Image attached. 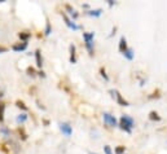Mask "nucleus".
Returning <instances> with one entry per match:
<instances>
[{
    "label": "nucleus",
    "instance_id": "14",
    "mask_svg": "<svg viewBox=\"0 0 167 154\" xmlns=\"http://www.w3.org/2000/svg\"><path fill=\"white\" fill-rule=\"evenodd\" d=\"M18 38H20L22 41H27L30 38H31V33H29V31H22L18 34Z\"/></svg>",
    "mask_w": 167,
    "mask_h": 154
},
{
    "label": "nucleus",
    "instance_id": "27",
    "mask_svg": "<svg viewBox=\"0 0 167 154\" xmlns=\"http://www.w3.org/2000/svg\"><path fill=\"white\" fill-rule=\"evenodd\" d=\"M108 4H109V7H113V5L115 4V2H113V0H108Z\"/></svg>",
    "mask_w": 167,
    "mask_h": 154
},
{
    "label": "nucleus",
    "instance_id": "30",
    "mask_svg": "<svg viewBox=\"0 0 167 154\" xmlns=\"http://www.w3.org/2000/svg\"><path fill=\"white\" fill-rule=\"evenodd\" d=\"M88 154H97V153H93V152H88Z\"/></svg>",
    "mask_w": 167,
    "mask_h": 154
},
{
    "label": "nucleus",
    "instance_id": "6",
    "mask_svg": "<svg viewBox=\"0 0 167 154\" xmlns=\"http://www.w3.org/2000/svg\"><path fill=\"white\" fill-rule=\"evenodd\" d=\"M69 52H70V64H77V48L74 44H70L69 47Z\"/></svg>",
    "mask_w": 167,
    "mask_h": 154
},
{
    "label": "nucleus",
    "instance_id": "26",
    "mask_svg": "<svg viewBox=\"0 0 167 154\" xmlns=\"http://www.w3.org/2000/svg\"><path fill=\"white\" fill-rule=\"evenodd\" d=\"M0 132H3L5 136H8V135H9V131L7 130V128H2V130H0Z\"/></svg>",
    "mask_w": 167,
    "mask_h": 154
},
{
    "label": "nucleus",
    "instance_id": "18",
    "mask_svg": "<svg viewBox=\"0 0 167 154\" xmlns=\"http://www.w3.org/2000/svg\"><path fill=\"white\" fill-rule=\"evenodd\" d=\"M4 113H5V104L0 102V123L4 122Z\"/></svg>",
    "mask_w": 167,
    "mask_h": 154
},
{
    "label": "nucleus",
    "instance_id": "23",
    "mask_svg": "<svg viewBox=\"0 0 167 154\" xmlns=\"http://www.w3.org/2000/svg\"><path fill=\"white\" fill-rule=\"evenodd\" d=\"M104 153L105 154H113V152H111V148L109 145H105L104 146Z\"/></svg>",
    "mask_w": 167,
    "mask_h": 154
},
{
    "label": "nucleus",
    "instance_id": "21",
    "mask_svg": "<svg viewBox=\"0 0 167 154\" xmlns=\"http://www.w3.org/2000/svg\"><path fill=\"white\" fill-rule=\"evenodd\" d=\"M100 74H101V77L105 79V81H109V77H108V74H106V70H105V67H100Z\"/></svg>",
    "mask_w": 167,
    "mask_h": 154
},
{
    "label": "nucleus",
    "instance_id": "15",
    "mask_svg": "<svg viewBox=\"0 0 167 154\" xmlns=\"http://www.w3.org/2000/svg\"><path fill=\"white\" fill-rule=\"evenodd\" d=\"M85 48H87L89 56H93V52H95V41H88V43H85Z\"/></svg>",
    "mask_w": 167,
    "mask_h": 154
},
{
    "label": "nucleus",
    "instance_id": "2",
    "mask_svg": "<svg viewBox=\"0 0 167 154\" xmlns=\"http://www.w3.org/2000/svg\"><path fill=\"white\" fill-rule=\"evenodd\" d=\"M109 93L111 95V97H113V98H115V101L118 102V105H121V106H129V102L123 98V96L119 93V91H117V89H109Z\"/></svg>",
    "mask_w": 167,
    "mask_h": 154
},
{
    "label": "nucleus",
    "instance_id": "29",
    "mask_svg": "<svg viewBox=\"0 0 167 154\" xmlns=\"http://www.w3.org/2000/svg\"><path fill=\"white\" fill-rule=\"evenodd\" d=\"M115 31H117V27H114V29H113V31H111V34L109 35V38H110V36H113V35L115 34Z\"/></svg>",
    "mask_w": 167,
    "mask_h": 154
},
{
    "label": "nucleus",
    "instance_id": "17",
    "mask_svg": "<svg viewBox=\"0 0 167 154\" xmlns=\"http://www.w3.org/2000/svg\"><path fill=\"white\" fill-rule=\"evenodd\" d=\"M16 120H17V123H25L27 120V114H25V113H22V114H20V115H17V118H16Z\"/></svg>",
    "mask_w": 167,
    "mask_h": 154
},
{
    "label": "nucleus",
    "instance_id": "20",
    "mask_svg": "<svg viewBox=\"0 0 167 154\" xmlns=\"http://www.w3.org/2000/svg\"><path fill=\"white\" fill-rule=\"evenodd\" d=\"M125 152H126V146L119 145V146H117V148H115L114 154H125Z\"/></svg>",
    "mask_w": 167,
    "mask_h": 154
},
{
    "label": "nucleus",
    "instance_id": "19",
    "mask_svg": "<svg viewBox=\"0 0 167 154\" xmlns=\"http://www.w3.org/2000/svg\"><path fill=\"white\" fill-rule=\"evenodd\" d=\"M51 33H52V26H51V22H49V21L47 20V22H46V30H44V34L48 36V35H51Z\"/></svg>",
    "mask_w": 167,
    "mask_h": 154
},
{
    "label": "nucleus",
    "instance_id": "1",
    "mask_svg": "<svg viewBox=\"0 0 167 154\" xmlns=\"http://www.w3.org/2000/svg\"><path fill=\"white\" fill-rule=\"evenodd\" d=\"M118 127L121 128L122 131H125L127 133H131L132 132V128L135 127V120L132 116H129L128 114H123L119 119L118 123Z\"/></svg>",
    "mask_w": 167,
    "mask_h": 154
},
{
    "label": "nucleus",
    "instance_id": "7",
    "mask_svg": "<svg viewBox=\"0 0 167 154\" xmlns=\"http://www.w3.org/2000/svg\"><path fill=\"white\" fill-rule=\"evenodd\" d=\"M26 48H27V41H22V43H18V44L12 45V49L14 52H23Z\"/></svg>",
    "mask_w": 167,
    "mask_h": 154
},
{
    "label": "nucleus",
    "instance_id": "31",
    "mask_svg": "<svg viewBox=\"0 0 167 154\" xmlns=\"http://www.w3.org/2000/svg\"><path fill=\"white\" fill-rule=\"evenodd\" d=\"M0 97H3V93H2V92H0Z\"/></svg>",
    "mask_w": 167,
    "mask_h": 154
},
{
    "label": "nucleus",
    "instance_id": "3",
    "mask_svg": "<svg viewBox=\"0 0 167 154\" xmlns=\"http://www.w3.org/2000/svg\"><path fill=\"white\" fill-rule=\"evenodd\" d=\"M102 119H104V122L106 123L108 126H110V127H118V120H117V118L114 115H111L110 113H102Z\"/></svg>",
    "mask_w": 167,
    "mask_h": 154
},
{
    "label": "nucleus",
    "instance_id": "8",
    "mask_svg": "<svg viewBox=\"0 0 167 154\" xmlns=\"http://www.w3.org/2000/svg\"><path fill=\"white\" fill-rule=\"evenodd\" d=\"M128 48L127 45V39H126V36H121V39H119V44H118V49H119V52H125L126 49Z\"/></svg>",
    "mask_w": 167,
    "mask_h": 154
},
{
    "label": "nucleus",
    "instance_id": "22",
    "mask_svg": "<svg viewBox=\"0 0 167 154\" xmlns=\"http://www.w3.org/2000/svg\"><path fill=\"white\" fill-rule=\"evenodd\" d=\"M16 104H17V106H18V108H20V109H22V110H25V112H26V110H27V106L25 105V104H23L22 101H17Z\"/></svg>",
    "mask_w": 167,
    "mask_h": 154
},
{
    "label": "nucleus",
    "instance_id": "16",
    "mask_svg": "<svg viewBox=\"0 0 167 154\" xmlns=\"http://www.w3.org/2000/svg\"><path fill=\"white\" fill-rule=\"evenodd\" d=\"M149 119L153 120V122H161V119H162V118H161V116L158 115L157 112H154V110H153V112L149 113Z\"/></svg>",
    "mask_w": 167,
    "mask_h": 154
},
{
    "label": "nucleus",
    "instance_id": "24",
    "mask_svg": "<svg viewBox=\"0 0 167 154\" xmlns=\"http://www.w3.org/2000/svg\"><path fill=\"white\" fill-rule=\"evenodd\" d=\"M27 74H29L30 77H35V70L33 69V67H29V69H27Z\"/></svg>",
    "mask_w": 167,
    "mask_h": 154
},
{
    "label": "nucleus",
    "instance_id": "9",
    "mask_svg": "<svg viewBox=\"0 0 167 154\" xmlns=\"http://www.w3.org/2000/svg\"><path fill=\"white\" fill-rule=\"evenodd\" d=\"M65 8H66V10H67V13L70 14V17L73 18V21H74V20H77V18L79 17V13H78V12H77L75 9H74V8L71 7V5L66 4V7H65Z\"/></svg>",
    "mask_w": 167,
    "mask_h": 154
},
{
    "label": "nucleus",
    "instance_id": "5",
    "mask_svg": "<svg viewBox=\"0 0 167 154\" xmlns=\"http://www.w3.org/2000/svg\"><path fill=\"white\" fill-rule=\"evenodd\" d=\"M60 131L62 132L65 136H71V133H73V127L69 124V123H66V122H62V123H60Z\"/></svg>",
    "mask_w": 167,
    "mask_h": 154
},
{
    "label": "nucleus",
    "instance_id": "10",
    "mask_svg": "<svg viewBox=\"0 0 167 154\" xmlns=\"http://www.w3.org/2000/svg\"><path fill=\"white\" fill-rule=\"evenodd\" d=\"M102 9L101 8H97V9H89V10H87L85 12V14L87 16H91V17H100L101 14H102Z\"/></svg>",
    "mask_w": 167,
    "mask_h": 154
},
{
    "label": "nucleus",
    "instance_id": "28",
    "mask_svg": "<svg viewBox=\"0 0 167 154\" xmlns=\"http://www.w3.org/2000/svg\"><path fill=\"white\" fill-rule=\"evenodd\" d=\"M38 74H39V77H42V78H46V73H44V71H39Z\"/></svg>",
    "mask_w": 167,
    "mask_h": 154
},
{
    "label": "nucleus",
    "instance_id": "4",
    "mask_svg": "<svg viewBox=\"0 0 167 154\" xmlns=\"http://www.w3.org/2000/svg\"><path fill=\"white\" fill-rule=\"evenodd\" d=\"M62 18H64V21H65V23H66V26L69 27V29H71L73 31H77V30L82 29V26H79V25H77L73 20H70V18L67 17L66 13H62Z\"/></svg>",
    "mask_w": 167,
    "mask_h": 154
},
{
    "label": "nucleus",
    "instance_id": "11",
    "mask_svg": "<svg viewBox=\"0 0 167 154\" xmlns=\"http://www.w3.org/2000/svg\"><path fill=\"white\" fill-rule=\"evenodd\" d=\"M122 54H123V56H125V58H127L128 61H132V60L135 58V52H133V49L129 48V47H128Z\"/></svg>",
    "mask_w": 167,
    "mask_h": 154
},
{
    "label": "nucleus",
    "instance_id": "12",
    "mask_svg": "<svg viewBox=\"0 0 167 154\" xmlns=\"http://www.w3.org/2000/svg\"><path fill=\"white\" fill-rule=\"evenodd\" d=\"M35 61H36V66L39 67V69H42L43 66V57H42V52L39 51V49H36L35 51Z\"/></svg>",
    "mask_w": 167,
    "mask_h": 154
},
{
    "label": "nucleus",
    "instance_id": "25",
    "mask_svg": "<svg viewBox=\"0 0 167 154\" xmlns=\"http://www.w3.org/2000/svg\"><path fill=\"white\" fill-rule=\"evenodd\" d=\"M8 51V48H5V47H3V45H0V54L2 53H5Z\"/></svg>",
    "mask_w": 167,
    "mask_h": 154
},
{
    "label": "nucleus",
    "instance_id": "13",
    "mask_svg": "<svg viewBox=\"0 0 167 154\" xmlns=\"http://www.w3.org/2000/svg\"><path fill=\"white\" fill-rule=\"evenodd\" d=\"M93 39H95V33H93V31L83 33V40H84V43H88V41H93Z\"/></svg>",
    "mask_w": 167,
    "mask_h": 154
}]
</instances>
